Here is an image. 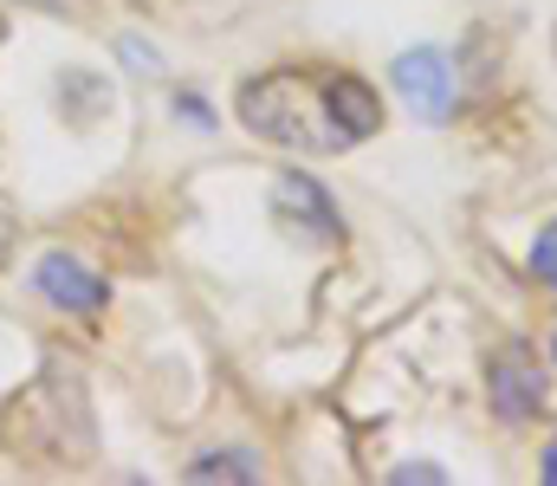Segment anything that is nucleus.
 <instances>
[{"label": "nucleus", "instance_id": "nucleus-1", "mask_svg": "<svg viewBox=\"0 0 557 486\" xmlns=\"http://www.w3.org/2000/svg\"><path fill=\"white\" fill-rule=\"evenodd\" d=\"M240 124L253 137H267L278 150H305V157H337L363 137H376L383 124V104L363 78L350 72H298V65H278L240 85L234 98Z\"/></svg>", "mask_w": 557, "mask_h": 486}, {"label": "nucleus", "instance_id": "nucleus-2", "mask_svg": "<svg viewBox=\"0 0 557 486\" xmlns=\"http://www.w3.org/2000/svg\"><path fill=\"white\" fill-rule=\"evenodd\" d=\"M389 78H396L403 104L416 111L421 124H447V117H454V65H447V52L409 46V52L389 65Z\"/></svg>", "mask_w": 557, "mask_h": 486}, {"label": "nucleus", "instance_id": "nucleus-3", "mask_svg": "<svg viewBox=\"0 0 557 486\" xmlns=\"http://www.w3.org/2000/svg\"><path fill=\"white\" fill-rule=\"evenodd\" d=\"M486 396H493V415L499 422H532L539 409H545V370H539V357L525 350V344H512V350H499V363H493V376H486Z\"/></svg>", "mask_w": 557, "mask_h": 486}, {"label": "nucleus", "instance_id": "nucleus-4", "mask_svg": "<svg viewBox=\"0 0 557 486\" xmlns=\"http://www.w3.org/2000/svg\"><path fill=\"white\" fill-rule=\"evenodd\" d=\"M33 286H39V299H52L59 312H78V319H98L104 299H111V286L85 260H72V253H46L33 266Z\"/></svg>", "mask_w": 557, "mask_h": 486}, {"label": "nucleus", "instance_id": "nucleus-5", "mask_svg": "<svg viewBox=\"0 0 557 486\" xmlns=\"http://www.w3.org/2000/svg\"><path fill=\"white\" fill-rule=\"evenodd\" d=\"M273 214L298 234V240H318V247L337 240V208H331V195H324L311 175H298V169L273 182Z\"/></svg>", "mask_w": 557, "mask_h": 486}, {"label": "nucleus", "instance_id": "nucleus-6", "mask_svg": "<svg viewBox=\"0 0 557 486\" xmlns=\"http://www.w3.org/2000/svg\"><path fill=\"white\" fill-rule=\"evenodd\" d=\"M188 474H195V481H214V474H227V481H253V461H240V454H208V461H195Z\"/></svg>", "mask_w": 557, "mask_h": 486}, {"label": "nucleus", "instance_id": "nucleus-7", "mask_svg": "<svg viewBox=\"0 0 557 486\" xmlns=\"http://www.w3.org/2000/svg\"><path fill=\"white\" fill-rule=\"evenodd\" d=\"M532 273H539V279L557 292V221L539 234V240H532Z\"/></svg>", "mask_w": 557, "mask_h": 486}, {"label": "nucleus", "instance_id": "nucleus-8", "mask_svg": "<svg viewBox=\"0 0 557 486\" xmlns=\"http://www.w3.org/2000/svg\"><path fill=\"white\" fill-rule=\"evenodd\" d=\"M434 481H447V474L428 468V461H403V468H396V486H434Z\"/></svg>", "mask_w": 557, "mask_h": 486}, {"label": "nucleus", "instance_id": "nucleus-9", "mask_svg": "<svg viewBox=\"0 0 557 486\" xmlns=\"http://www.w3.org/2000/svg\"><path fill=\"white\" fill-rule=\"evenodd\" d=\"M539 468H545V481L557 486V435H552V441H545V461H539Z\"/></svg>", "mask_w": 557, "mask_h": 486}, {"label": "nucleus", "instance_id": "nucleus-10", "mask_svg": "<svg viewBox=\"0 0 557 486\" xmlns=\"http://www.w3.org/2000/svg\"><path fill=\"white\" fill-rule=\"evenodd\" d=\"M46 7H65V0H46Z\"/></svg>", "mask_w": 557, "mask_h": 486}, {"label": "nucleus", "instance_id": "nucleus-11", "mask_svg": "<svg viewBox=\"0 0 557 486\" xmlns=\"http://www.w3.org/2000/svg\"><path fill=\"white\" fill-rule=\"evenodd\" d=\"M552 52H557V39H552Z\"/></svg>", "mask_w": 557, "mask_h": 486}, {"label": "nucleus", "instance_id": "nucleus-12", "mask_svg": "<svg viewBox=\"0 0 557 486\" xmlns=\"http://www.w3.org/2000/svg\"><path fill=\"white\" fill-rule=\"evenodd\" d=\"M552 350H557V344H552Z\"/></svg>", "mask_w": 557, "mask_h": 486}]
</instances>
